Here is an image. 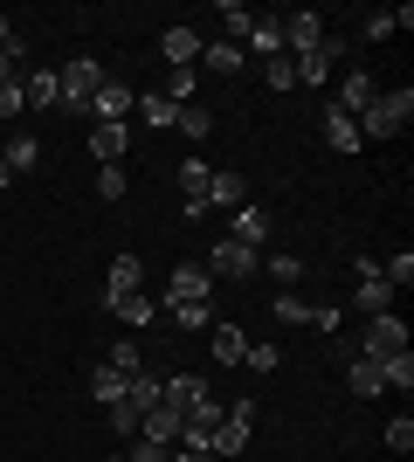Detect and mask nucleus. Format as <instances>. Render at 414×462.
<instances>
[{"instance_id": "1", "label": "nucleus", "mask_w": 414, "mask_h": 462, "mask_svg": "<svg viewBox=\"0 0 414 462\" xmlns=\"http://www.w3.org/2000/svg\"><path fill=\"white\" fill-rule=\"evenodd\" d=\"M414 125V90L400 83V90H380L366 111H359V138H400Z\"/></svg>"}, {"instance_id": "2", "label": "nucleus", "mask_w": 414, "mask_h": 462, "mask_svg": "<svg viewBox=\"0 0 414 462\" xmlns=\"http://www.w3.org/2000/svg\"><path fill=\"white\" fill-rule=\"evenodd\" d=\"M97 90H104V62H97V56H77L69 69H56V104H62L69 117L90 111V97H97Z\"/></svg>"}, {"instance_id": "3", "label": "nucleus", "mask_w": 414, "mask_h": 462, "mask_svg": "<svg viewBox=\"0 0 414 462\" xmlns=\"http://www.w3.org/2000/svg\"><path fill=\"white\" fill-rule=\"evenodd\" d=\"M359 359H394V352H408V318L400 310H380V318H366V331H359Z\"/></svg>"}, {"instance_id": "4", "label": "nucleus", "mask_w": 414, "mask_h": 462, "mask_svg": "<svg viewBox=\"0 0 414 462\" xmlns=\"http://www.w3.org/2000/svg\"><path fill=\"white\" fill-rule=\"evenodd\" d=\"M249 435H256V401L221 407V428H215V448H207V456H215V462H228V456H249Z\"/></svg>"}, {"instance_id": "5", "label": "nucleus", "mask_w": 414, "mask_h": 462, "mask_svg": "<svg viewBox=\"0 0 414 462\" xmlns=\"http://www.w3.org/2000/svg\"><path fill=\"white\" fill-rule=\"evenodd\" d=\"M400 304V290L387 283V276H380V263L373 255H359V290H353V310L359 318H380V310H394Z\"/></svg>"}, {"instance_id": "6", "label": "nucleus", "mask_w": 414, "mask_h": 462, "mask_svg": "<svg viewBox=\"0 0 414 462\" xmlns=\"http://www.w3.org/2000/svg\"><path fill=\"white\" fill-rule=\"evenodd\" d=\"M207 276H235V283H249V276H262V249H242V242H228V235H221L215 249H207Z\"/></svg>"}, {"instance_id": "7", "label": "nucleus", "mask_w": 414, "mask_h": 462, "mask_svg": "<svg viewBox=\"0 0 414 462\" xmlns=\"http://www.w3.org/2000/svg\"><path fill=\"white\" fill-rule=\"evenodd\" d=\"M166 304H215V276H207V263H173V276H166ZM159 304V310H166Z\"/></svg>"}, {"instance_id": "8", "label": "nucleus", "mask_w": 414, "mask_h": 462, "mask_svg": "<svg viewBox=\"0 0 414 462\" xmlns=\"http://www.w3.org/2000/svg\"><path fill=\"white\" fill-rule=\"evenodd\" d=\"M215 401V393H207V380H200V373H166V380H159V407H173V414H194V407H207Z\"/></svg>"}, {"instance_id": "9", "label": "nucleus", "mask_w": 414, "mask_h": 462, "mask_svg": "<svg viewBox=\"0 0 414 462\" xmlns=\"http://www.w3.org/2000/svg\"><path fill=\"white\" fill-rule=\"evenodd\" d=\"M132 111H138V90L118 83V77H104V90L90 97V111H83V117H90V125H124Z\"/></svg>"}, {"instance_id": "10", "label": "nucleus", "mask_w": 414, "mask_h": 462, "mask_svg": "<svg viewBox=\"0 0 414 462\" xmlns=\"http://www.w3.org/2000/svg\"><path fill=\"white\" fill-rule=\"evenodd\" d=\"M276 28H283V56H311V49H325V14H311V7L283 14Z\"/></svg>"}, {"instance_id": "11", "label": "nucleus", "mask_w": 414, "mask_h": 462, "mask_svg": "<svg viewBox=\"0 0 414 462\" xmlns=\"http://www.w3.org/2000/svg\"><path fill=\"white\" fill-rule=\"evenodd\" d=\"M338 56H345V42H332V35H325V49H311V56H290L297 90H325V83H332V69H338Z\"/></svg>"}, {"instance_id": "12", "label": "nucleus", "mask_w": 414, "mask_h": 462, "mask_svg": "<svg viewBox=\"0 0 414 462\" xmlns=\"http://www.w3.org/2000/svg\"><path fill=\"white\" fill-rule=\"evenodd\" d=\"M221 407H228V401H207V407H194V414L179 421V448L207 456V448H215V428H221Z\"/></svg>"}, {"instance_id": "13", "label": "nucleus", "mask_w": 414, "mask_h": 462, "mask_svg": "<svg viewBox=\"0 0 414 462\" xmlns=\"http://www.w3.org/2000/svg\"><path fill=\"white\" fill-rule=\"evenodd\" d=\"M270 208H262V200H242L235 208V228H228V242H242V249H262V242H270Z\"/></svg>"}, {"instance_id": "14", "label": "nucleus", "mask_w": 414, "mask_h": 462, "mask_svg": "<svg viewBox=\"0 0 414 462\" xmlns=\"http://www.w3.org/2000/svg\"><path fill=\"white\" fill-rule=\"evenodd\" d=\"M159 56L173 62V69H194V62H200V35L187 28V21H173V28L159 35Z\"/></svg>"}, {"instance_id": "15", "label": "nucleus", "mask_w": 414, "mask_h": 462, "mask_svg": "<svg viewBox=\"0 0 414 462\" xmlns=\"http://www.w3.org/2000/svg\"><path fill=\"white\" fill-rule=\"evenodd\" d=\"M200 69L207 77H242L249 56H242V42H200Z\"/></svg>"}, {"instance_id": "16", "label": "nucleus", "mask_w": 414, "mask_h": 462, "mask_svg": "<svg viewBox=\"0 0 414 462\" xmlns=\"http://www.w3.org/2000/svg\"><path fill=\"white\" fill-rule=\"evenodd\" d=\"M0 166H7V173H35V166H41V138L35 132H14L7 145H0Z\"/></svg>"}, {"instance_id": "17", "label": "nucleus", "mask_w": 414, "mask_h": 462, "mask_svg": "<svg viewBox=\"0 0 414 462\" xmlns=\"http://www.w3.org/2000/svg\"><path fill=\"white\" fill-rule=\"evenodd\" d=\"M179 421H187V414H173V407H145L138 435H145V442H159V448H179Z\"/></svg>"}, {"instance_id": "18", "label": "nucleus", "mask_w": 414, "mask_h": 462, "mask_svg": "<svg viewBox=\"0 0 414 462\" xmlns=\"http://www.w3.org/2000/svg\"><path fill=\"white\" fill-rule=\"evenodd\" d=\"M325 145H332V152H359V145H366V138H359V117H345L338 104H325Z\"/></svg>"}, {"instance_id": "19", "label": "nucleus", "mask_w": 414, "mask_h": 462, "mask_svg": "<svg viewBox=\"0 0 414 462\" xmlns=\"http://www.w3.org/2000/svg\"><path fill=\"white\" fill-rule=\"evenodd\" d=\"M373 77H366V69H345V83H338V97H332V104H338V111H345V117H359V111H366V104H373Z\"/></svg>"}, {"instance_id": "20", "label": "nucleus", "mask_w": 414, "mask_h": 462, "mask_svg": "<svg viewBox=\"0 0 414 462\" xmlns=\"http://www.w3.org/2000/svg\"><path fill=\"white\" fill-rule=\"evenodd\" d=\"M124 145H132L124 125H90V152H97V166H124Z\"/></svg>"}, {"instance_id": "21", "label": "nucleus", "mask_w": 414, "mask_h": 462, "mask_svg": "<svg viewBox=\"0 0 414 462\" xmlns=\"http://www.w3.org/2000/svg\"><path fill=\"white\" fill-rule=\"evenodd\" d=\"M207 352H215V366H242L249 331H242V325H215V331H207Z\"/></svg>"}, {"instance_id": "22", "label": "nucleus", "mask_w": 414, "mask_h": 462, "mask_svg": "<svg viewBox=\"0 0 414 462\" xmlns=\"http://www.w3.org/2000/svg\"><path fill=\"white\" fill-rule=\"evenodd\" d=\"M345 386H353L359 401L387 393V380H380V359H359V352H345Z\"/></svg>"}, {"instance_id": "23", "label": "nucleus", "mask_w": 414, "mask_h": 462, "mask_svg": "<svg viewBox=\"0 0 414 462\" xmlns=\"http://www.w3.org/2000/svg\"><path fill=\"white\" fill-rule=\"evenodd\" d=\"M173 125H179V138H187V145H207V138H215V111H207V104H179Z\"/></svg>"}, {"instance_id": "24", "label": "nucleus", "mask_w": 414, "mask_h": 462, "mask_svg": "<svg viewBox=\"0 0 414 462\" xmlns=\"http://www.w3.org/2000/svg\"><path fill=\"white\" fill-rule=\"evenodd\" d=\"M242 56H256V62L283 56V28H276V21H262V14H256V28H249V35H242Z\"/></svg>"}, {"instance_id": "25", "label": "nucleus", "mask_w": 414, "mask_h": 462, "mask_svg": "<svg viewBox=\"0 0 414 462\" xmlns=\"http://www.w3.org/2000/svg\"><path fill=\"white\" fill-rule=\"evenodd\" d=\"M242 200H249V180H242L235 166H228V173H215V180H207V208H228V214H235Z\"/></svg>"}, {"instance_id": "26", "label": "nucleus", "mask_w": 414, "mask_h": 462, "mask_svg": "<svg viewBox=\"0 0 414 462\" xmlns=\"http://www.w3.org/2000/svg\"><path fill=\"white\" fill-rule=\"evenodd\" d=\"M21 97L28 111H56V69H21Z\"/></svg>"}, {"instance_id": "27", "label": "nucleus", "mask_w": 414, "mask_h": 462, "mask_svg": "<svg viewBox=\"0 0 414 462\" xmlns=\"http://www.w3.org/2000/svg\"><path fill=\"white\" fill-rule=\"evenodd\" d=\"M138 283H145V263H138V255H118L111 276H104V297H132Z\"/></svg>"}, {"instance_id": "28", "label": "nucleus", "mask_w": 414, "mask_h": 462, "mask_svg": "<svg viewBox=\"0 0 414 462\" xmlns=\"http://www.w3.org/2000/svg\"><path fill=\"white\" fill-rule=\"evenodd\" d=\"M104 310L124 318V325H152V318H159V304H152V297H138V290H132V297H104Z\"/></svg>"}, {"instance_id": "29", "label": "nucleus", "mask_w": 414, "mask_h": 462, "mask_svg": "<svg viewBox=\"0 0 414 462\" xmlns=\"http://www.w3.org/2000/svg\"><path fill=\"white\" fill-rule=\"evenodd\" d=\"M104 366H111V373H124V380H132V373L145 366V346H132V338H118V346H104Z\"/></svg>"}, {"instance_id": "30", "label": "nucleus", "mask_w": 414, "mask_h": 462, "mask_svg": "<svg viewBox=\"0 0 414 462\" xmlns=\"http://www.w3.org/2000/svg\"><path fill=\"white\" fill-rule=\"evenodd\" d=\"M166 318L179 331H215V304H166Z\"/></svg>"}, {"instance_id": "31", "label": "nucleus", "mask_w": 414, "mask_h": 462, "mask_svg": "<svg viewBox=\"0 0 414 462\" xmlns=\"http://www.w3.org/2000/svg\"><path fill=\"white\" fill-rule=\"evenodd\" d=\"M207 180H215V166H207V159H179V200L207 193Z\"/></svg>"}, {"instance_id": "32", "label": "nucleus", "mask_w": 414, "mask_h": 462, "mask_svg": "<svg viewBox=\"0 0 414 462\" xmlns=\"http://www.w3.org/2000/svg\"><path fill=\"white\" fill-rule=\"evenodd\" d=\"M90 393H97L104 407H111V401H124V373H111V366L97 359V366H90Z\"/></svg>"}, {"instance_id": "33", "label": "nucleus", "mask_w": 414, "mask_h": 462, "mask_svg": "<svg viewBox=\"0 0 414 462\" xmlns=\"http://www.w3.org/2000/svg\"><path fill=\"white\" fill-rule=\"evenodd\" d=\"M380 380L394 386V393H408V386H414V352H394V359H380Z\"/></svg>"}, {"instance_id": "34", "label": "nucleus", "mask_w": 414, "mask_h": 462, "mask_svg": "<svg viewBox=\"0 0 414 462\" xmlns=\"http://www.w3.org/2000/svg\"><path fill=\"white\" fill-rule=\"evenodd\" d=\"M242 366H249V373H276V366H283V346H270V338L256 346V338H249V352H242Z\"/></svg>"}, {"instance_id": "35", "label": "nucleus", "mask_w": 414, "mask_h": 462, "mask_svg": "<svg viewBox=\"0 0 414 462\" xmlns=\"http://www.w3.org/2000/svg\"><path fill=\"white\" fill-rule=\"evenodd\" d=\"M194 69H173V77H166V90H159V97H166V104H173V111H179V104H194Z\"/></svg>"}, {"instance_id": "36", "label": "nucleus", "mask_w": 414, "mask_h": 462, "mask_svg": "<svg viewBox=\"0 0 414 462\" xmlns=\"http://www.w3.org/2000/svg\"><path fill=\"white\" fill-rule=\"evenodd\" d=\"M380 276H387L394 290H414V255H408V249H400V255H387V263H380Z\"/></svg>"}, {"instance_id": "37", "label": "nucleus", "mask_w": 414, "mask_h": 462, "mask_svg": "<svg viewBox=\"0 0 414 462\" xmlns=\"http://www.w3.org/2000/svg\"><path fill=\"white\" fill-rule=\"evenodd\" d=\"M138 117L166 132V125H173V104H166V97H159V90H145V97H138Z\"/></svg>"}, {"instance_id": "38", "label": "nucleus", "mask_w": 414, "mask_h": 462, "mask_svg": "<svg viewBox=\"0 0 414 462\" xmlns=\"http://www.w3.org/2000/svg\"><path fill=\"white\" fill-rule=\"evenodd\" d=\"M221 21H228V42H242L249 28H256V14H249L242 0H221Z\"/></svg>"}, {"instance_id": "39", "label": "nucleus", "mask_w": 414, "mask_h": 462, "mask_svg": "<svg viewBox=\"0 0 414 462\" xmlns=\"http://www.w3.org/2000/svg\"><path fill=\"white\" fill-rule=\"evenodd\" d=\"M276 318H283V325H311V318H317V304H304V297H276Z\"/></svg>"}, {"instance_id": "40", "label": "nucleus", "mask_w": 414, "mask_h": 462, "mask_svg": "<svg viewBox=\"0 0 414 462\" xmlns=\"http://www.w3.org/2000/svg\"><path fill=\"white\" fill-rule=\"evenodd\" d=\"M262 270H270V276H276V283L290 290V283H297V276H304V263H297V255H290V249H283V255H262Z\"/></svg>"}, {"instance_id": "41", "label": "nucleus", "mask_w": 414, "mask_h": 462, "mask_svg": "<svg viewBox=\"0 0 414 462\" xmlns=\"http://www.w3.org/2000/svg\"><path fill=\"white\" fill-rule=\"evenodd\" d=\"M262 83H270V90H297V69H290V56H270V62H262Z\"/></svg>"}, {"instance_id": "42", "label": "nucleus", "mask_w": 414, "mask_h": 462, "mask_svg": "<svg viewBox=\"0 0 414 462\" xmlns=\"http://www.w3.org/2000/svg\"><path fill=\"white\" fill-rule=\"evenodd\" d=\"M104 414H111V428H118L124 442H132V435H138V421H145V414H138L132 401H111V407H104Z\"/></svg>"}, {"instance_id": "43", "label": "nucleus", "mask_w": 414, "mask_h": 462, "mask_svg": "<svg viewBox=\"0 0 414 462\" xmlns=\"http://www.w3.org/2000/svg\"><path fill=\"white\" fill-rule=\"evenodd\" d=\"M387 448H394V456H408V448H414V421H408V414L387 421Z\"/></svg>"}, {"instance_id": "44", "label": "nucleus", "mask_w": 414, "mask_h": 462, "mask_svg": "<svg viewBox=\"0 0 414 462\" xmlns=\"http://www.w3.org/2000/svg\"><path fill=\"white\" fill-rule=\"evenodd\" d=\"M124 462H173V448L145 442V435H132V448H124Z\"/></svg>"}, {"instance_id": "45", "label": "nucleus", "mask_w": 414, "mask_h": 462, "mask_svg": "<svg viewBox=\"0 0 414 462\" xmlns=\"http://www.w3.org/2000/svg\"><path fill=\"white\" fill-rule=\"evenodd\" d=\"M21 111H28V97H21V77H14V83H0V117H7V125H14Z\"/></svg>"}, {"instance_id": "46", "label": "nucleus", "mask_w": 414, "mask_h": 462, "mask_svg": "<svg viewBox=\"0 0 414 462\" xmlns=\"http://www.w3.org/2000/svg\"><path fill=\"white\" fill-rule=\"evenodd\" d=\"M97 193L104 200H124V166H97Z\"/></svg>"}, {"instance_id": "47", "label": "nucleus", "mask_w": 414, "mask_h": 462, "mask_svg": "<svg viewBox=\"0 0 414 462\" xmlns=\"http://www.w3.org/2000/svg\"><path fill=\"white\" fill-rule=\"evenodd\" d=\"M7 42H21V35H14V21H7V14H0V49H7Z\"/></svg>"}, {"instance_id": "48", "label": "nucleus", "mask_w": 414, "mask_h": 462, "mask_svg": "<svg viewBox=\"0 0 414 462\" xmlns=\"http://www.w3.org/2000/svg\"><path fill=\"white\" fill-rule=\"evenodd\" d=\"M173 462H215V456H194V448H173Z\"/></svg>"}, {"instance_id": "49", "label": "nucleus", "mask_w": 414, "mask_h": 462, "mask_svg": "<svg viewBox=\"0 0 414 462\" xmlns=\"http://www.w3.org/2000/svg\"><path fill=\"white\" fill-rule=\"evenodd\" d=\"M7 180H14V173H7V166H0V187H7Z\"/></svg>"}, {"instance_id": "50", "label": "nucleus", "mask_w": 414, "mask_h": 462, "mask_svg": "<svg viewBox=\"0 0 414 462\" xmlns=\"http://www.w3.org/2000/svg\"><path fill=\"white\" fill-rule=\"evenodd\" d=\"M228 462H249V456H228Z\"/></svg>"}, {"instance_id": "51", "label": "nucleus", "mask_w": 414, "mask_h": 462, "mask_svg": "<svg viewBox=\"0 0 414 462\" xmlns=\"http://www.w3.org/2000/svg\"><path fill=\"white\" fill-rule=\"evenodd\" d=\"M111 462H124V456H111Z\"/></svg>"}]
</instances>
